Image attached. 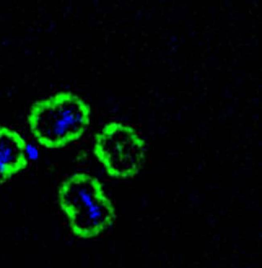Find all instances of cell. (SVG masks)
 <instances>
[{
	"label": "cell",
	"instance_id": "obj_1",
	"mask_svg": "<svg viewBox=\"0 0 262 268\" xmlns=\"http://www.w3.org/2000/svg\"><path fill=\"white\" fill-rule=\"evenodd\" d=\"M58 200L72 232L78 238H94L116 219L115 207L102 183L88 173H75L65 179L58 189Z\"/></svg>",
	"mask_w": 262,
	"mask_h": 268
},
{
	"label": "cell",
	"instance_id": "obj_2",
	"mask_svg": "<svg viewBox=\"0 0 262 268\" xmlns=\"http://www.w3.org/2000/svg\"><path fill=\"white\" fill-rule=\"evenodd\" d=\"M90 106L79 96L62 92L36 103L28 116L35 140L50 149L63 148L79 139L91 122Z\"/></svg>",
	"mask_w": 262,
	"mask_h": 268
},
{
	"label": "cell",
	"instance_id": "obj_3",
	"mask_svg": "<svg viewBox=\"0 0 262 268\" xmlns=\"http://www.w3.org/2000/svg\"><path fill=\"white\" fill-rule=\"evenodd\" d=\"M144 142L133 127L118 121L105 125L96 134L94 153L107 174L127 179L139 172L144 158Z\"/></svg>",
	"mask_w": 262,
	"mask_h": 268
},
{
	"label": "cell",
	"instance_id": "obj_4",
	"mask_svg": "<svg viewBox=\"0 0 262 268\" xmlns=\"http://www.w3.org/2000/svg\"><path fill=\"white\" fill-rule=\"evenodd\" d=\"M27 147L25 139L19 133L0 126V184L27 168Z\"/></svg>",
	"mask_w": 262,
	"mask_h": 268
}]
</instances>
